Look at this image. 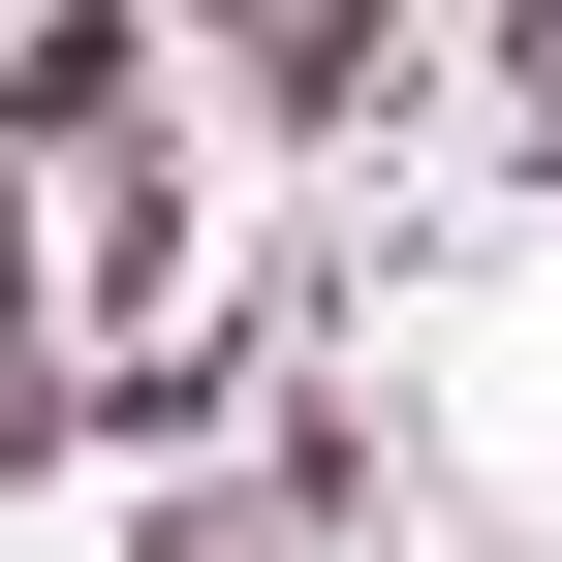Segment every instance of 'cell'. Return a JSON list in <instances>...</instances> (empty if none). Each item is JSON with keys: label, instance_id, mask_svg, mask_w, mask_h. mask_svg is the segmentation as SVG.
Returning a JSON list of instances; mask_svg holds the SVG:
<instances>
[{"label": "cell", "instance_id": "cell-3", "mask_svg": "<svg viewBox=\"0 0 562 562\" xmlns=\"http://www.w3.org/2000/svg\"><path fill=\"white\" fill-rule=\"evenodd\" d=\"M125 313H220V157H188V125H125V157L63 188V344H125Z\"/></svg>", "mask_w": 562, "mask_h": 562}, {"label": "cell", "instance_id": "cell-5", "mask_svg": "<svg viewBox=\"0 0 562 562\" xmlns=\"http://www.w3.org/2000/svg\"><path fill=\"white\" fill-rule=\"evenodd\" d=\"M438 32H469V63H531V32H562V0H438Z\"/></svg>", "mask_w": 562, "mask_h": 562}, {"label": "cell", "instance_id": "cell-6", "mask_svg": "<svg viewBox=\"0 0 562 562\" xmlns=\"http://www.w3.org/2000/svg\"><path fill=\"white\" fill-rule=\"evenodd\" d=\"M531 250H562V188H531Z\"/></svg>", "mask_w": 562, "mask_h": 562}, {"label": "cell", "instance_id": "cell-2", "mask_svg": "<svg viewBox=\"0 0 562 562\" xmlns=\"http://www.w3.org/2000/svg\"><path fill=\"white\" fill-rule=\"evenodd\" d=\"M157 63H188V0H32V32H0V188H94L125 125H157Z\"/></svg>", "mask_w": 562, "mask_h": 562}, {"label": "cell", "instance_id": "cell-1", "mask_svg": "<svg viewBox=\"0 0 562 562\" xmlns=\"http://www.w3.org/2000/svg\"><path fill=\"white\" fill-rule=\"evenodd\" d=\"M438 63H469L438 0H188V94H220L250 157H375V125L438 94Z\"/></svg>", "mask_w": 562, "mask_h": 562}, {"label": "cell", "instance_id": "cell-4", "mask_svg": "<svg viewBox=\"0 0 562 562\" xmlns=\"http://www.w3.org/2000/svg\"><path fill=\"white\" fill-rule=\"evenodd\" d=\"M32 469H94V344H63V281H32V188H0V501Z\"/></svg>", "mask_w": 562, "mask_h": 562}]
</instances>
